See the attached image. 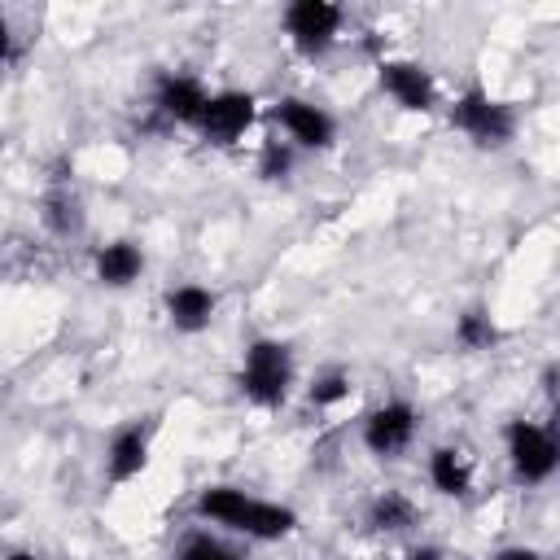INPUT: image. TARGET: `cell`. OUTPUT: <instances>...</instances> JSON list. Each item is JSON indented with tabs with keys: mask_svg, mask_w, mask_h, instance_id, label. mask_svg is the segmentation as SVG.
Returning <instances> with one entry per match:
<instances>
[{
	"mask_svg": "<svg viewBox=\"0 0 560 560\" xmlns=\"http://www.w3.org/2000/svg\"><path fill=\"white\" fill-rule=\"evenodd\" d=\"M197 516L201 521H214V525H228L245 538H258V542H280L298 529V512L284 508V503H271V499H254L236 486H206L197 494Z\"/></svg>",
	"mask_w": 560,
	"mask_h": 560,
	"instance_id": "cell-1",
	"label": "cell"
},
{
	"mask_svg": "<svg viewBox=\"0 0 560 560\" xmlns=\"http://www.w3.org/2000/svg\"><path fill=\"white\" fill-rule=\"evenodd\" d=\"M241 394L258 407H280L293 389V350L284 341L258 337L249 341L245 359H241Z\"/></svg>",
	"mask_w": 560,
	"mask_h": 560,
	"instance_id": "cell-2",
	"label": "cell"
},
{
	"mask_svg": "<svg viewBox=\"0 0 560 560\" xmlns=\"http://www.w3.org/2000/svg\"><path fill=\"white\" fill-rule=\"evenodd\" d=\"M451 127H459L477 149H503L516 136V109L494 101L486 88H468L451 105Z\"/></svg>",
	"mask_w": 560,
	"mask_h": 560,
	"instance_id": "cell-3",
	"label": "cell"
},
{
	"mask_svg": "<svg viewBox=\"0 0 560 560\" xmlns=\"http://www.w3.org/2000/svg\"><path fill=\"white\" fill-rule=\"evenodd\" d=\"M503 442H508V464L525 486H542L560 464V442L538 420H508Z\"/></svg>",
	"mask_w": 560,
	"mask_h": 560,
	"instance_id": "cell-4",
	"label": "cell"
},
{
	"mask_svg": "<svg viewBox=\"0 0 560 560\" xmlns=\"http://www.w3.org/2000/svg\"><path fill=\"white\" fill-rule=\"evenodd\" d=\"M341 4L332 0H293L284 9V35L302 57H324L341 35Z\"/></svg>",
	"mask_w": 560,
	"mask_h": 560,
	"instance_id": "cell-5",
	"label": "cell"
},
{
	"mask_svg": "<svg viewBox=\"0 0 560 560\" xmlns=\"http://www.w3.org/2000/svg\"><path fill=\"white\" fill-rule=\"evenodd\" d=\"M416 424H420L416 407L407 398H389V402H381V407H372L363 416V446L376 459H394V455H402L411 446Z\"/></svg>",
	"mask_w": 560,
	"mask_h": 560,
	"instance_id": "cell-6",
	"label": "cell"
},
{
	"mask_svg": "<svg viewBox=\"0 0 560 560\" xmlns=\"http://www.w3.org/2000/svg\"><path fill=\"white\" fill-rule=\"evenodd\" d=\"M254 118H258V101L249 92L228 88V92H210L206 96V109L197 118V131L206 140H214V144H232V140H241L254 127Z\"/></svg>",
	"mask_w": 560,
	"mask_h": 560,
	"instance_id": "cell-7",
	"label": "cell"
},
{
	"mask_svg": "<svg viewBox=\"0 0 560 560\" xmlns=\"http://www.w3.org/2000/svg\"><path fill=\"white\" fill-rule=\"evenodd\" d=\"M376 79H381V92L394 96V105H402L407 114H429L438 105V88H433V74L420 66V61H402V57H389L376 66Z\"/></svg>",
	"mask_w": 560,
	"mask_h": 560,
	"instance_id": "cell-8",
	"label": "cell"
},
{
	"mask_svg": "<svg viewBox=\"0 0 560 560\" xmlns=\"http://www.w3.org/2000/svg\"><path fill=\"white\" fill-rule=\"evenodd\" d=\"M276 127L289 136V144H302V149H328L337 140V122L328 109H319L315 101H302V96H284L276 101L271 109Z\"/></svg>",
	"mask_w": 560,
	"mask_h": 560,
	"instance_id": "cell-9",
	"label": "cell"
},
{
	"mask_svg": "<svg viewBox=\"0 0 560 560\" xmlns=\"http://www.w3.org/2000/svg\"><path fill=\"white\" fill-rule=\"evenodd\" d=\"M149 442H153V429L140 424V420L114 429V438L105 446V477H109V486H127V481H136L149 468Z\"/></svg>",
	"mask_w": 560,
	"mask_h": 560,
	"instance_id": "cell-10",
	"label": "cell"
},
{
	"mask_svg": "<svg viewBox=\"0 0 560 560\" xmlns=\"http://www.w3.org/2000/svg\"><path fill=\"white\" fill-rule=\"evenodd\" d=\"M214 306H219V298L206 284H192V280L166 289V298H162V311H166V319H171L175 332H201V328H210Z\"/></svg>",
	"mask_w": 560,
	"mask_h": 560,
	"instance_id": "cell-11",
	"label": "cell"
},
{
	"mask_svg": "<svg viewBox=\"0 0 560 560\" xmlns=\"http://www.w3.org/2000/svg\"><path fill=\"white\" fill-rule=\"evenodd\" d=\"M206 96H210V92L201 88V79H192V74H162L153 105H158L166 118L197 127V118H201V109H206Z\"/></svg>",
	"mask_w": 560,
	"mask_h": 560,
	"instance_id": "cell-12",
	"label": "cell"
},
{
	"mask_svg": "<svg viewBox=\"0 0 560 560\" xmlns=\"http://www.w3.org/2000/svg\"><path fill=\"white\" fill-rule=\"evenodd\" d=\"M92 267H96V280L109 284V289H127L131 280H140L144 271V249L136 241H109L92 254Z\"/></svg>",
	"mask_w": 560,
	"mask_h": 560,
	"instance_id": "cell-13",
	"label": "cell"
},
{
	"mask_svg": "<svg viewBox=\"0 0 560 560\" xmlns=\"http://www.w3.org/2000/svg\"><path fill=\"white\" fill-rule=\"evenodd\" d=\"M429 486L446 499H464L472 486V468L455 446H433L429 451Z\"/></svg>",
	"mask_w": 560,
	"mask_h": 560,
	"instance_id": "cell-14",
	"label": "cell"
},
{
	"mask_svg": "<svg viewBox=\"0 0 560 560\" xmlns=\"http://www.w3.org/2000/svg\"><path fill=\"white\" fill-rule=\"evenodd\" d=\"M416 503L402 494V490H381L372 503H368V525L376 529V534H402V529H411L416 525Z\"/></svg>",
	"mask_w": 560,
	"mask_h": 560,
	"instance_id": "cell-15",
	"label": "cell"
},
{
	"mask_svg": "<svg viewBox=\"0 0 560 560\" xmlns=\"http://www.w3.org/2000/svg\"><path fill=\"white\" fill-rule=\"evenodd\" d=\"M44 223L57 232V236H74L83 228V210H79V197L70 188H52L44 197Z\"/></svg>",
	"mask_w": 560,
	"mask_h": 560,
	"instance_id": "cell-16",
	"label": "cell"
},
{
	"mask_svg": "<svg viewBox=\"0 0 560 560\" xmlns=\"http://www.w3.org/2000/svg\"><path fill=\"white\" fill-rule=\"evenodd\" d=\"M455 341H459L464 350H490V346L499 341V328H494V319H490L486 311H464V315L455 319Z\"/></svg>",
	"mask_w": 560,
	"mask_h": 560,
	"instance_id": "cell-17",
	"label": "cell"
},
{
	"mask_svg": "<svg viewBox=\"0 0 560 560\" xmlns=\"http://www.w3.org/2000/svg\"><path fill=\"white\" fill-rule=\"evenodd\" d=\"M306 398H311V407H337L341 398H350V372L346 368H328V372H319L315 381H311V389H306Z\"/></svg>",
	"mask_w": 560,
	"mask_h": 560,
	"instance_id": "cell-18",
	"label": "cell"
},
{
	"mask_svg": "<svg viewBox=\"0 0 560 560\" xmlns=\"http://www.w3.org/2000/svg\"><path fill=\"white\" fill-rule=\"evenodd\" d=\"M179 560H245V556L232 551V547H223V542L210 538V534H188L184 547H179Z\"/></svg>",
	"mask_w": 560,
	"mask_h": 560,
	"instance_id": "cell-19",
	"label": "cell"
},
{
	"mask_svg": "<svg viewBox=\"0 0 560 560\" xmlns=\"http://www.w3.org/2000/svg\"><path fill=\"white\" fill-rule=\"evenodd\" d=\"M289 171H293V144L262 140V153H258V175H262V179H284Z\"/></svg>",
	"mask_w": 560,
	"mask_h": 560,
	"instance_id": "cell-20",
	"label": "cell"
},
{
	"mask_svg": "<svg viewBox=\"0 0 560 560\" xmlns=\"http://www.w3.org/2000/svg\"><path fill=\"white\" fill-rule=\"evenodd\" d=\"M490 560H542V556H538L534 547H521V542H516V547H503V551H494Z\"/></svg>",
	"mask_w": 560,
	"mask_h": 560,
	"instance_id": "cell-21",
	"label": "cell"
},
{
	"mask_svg": "<svg viewBox=\"0 0 560 560\" xmlns=\"http://www.w3.org/2000/svg\"><path fill=\"white\" fill-rule=\"evenodd\" d=\"M9 52H13V35H9V18L0 13V66L9 61Z\"/></svg>",
	"mask_w": 560,
	"mask_h": 560,
	"instance_id": "cell-22",
	"label": "cell"
},
{
	"mask_svg": "<svg viewBox=\"0 0 560 560\" xmlns=\"http://www.w3.org/2000/svg\"><path fill=\"white\" fill-rule=\"evenodd\" d=\"M407 560H442V551L438 547H411Z\"/></svg>",
	"mask_w": 560,
	"mask_h": 560,
	"instance_id": "cell-23",
	"label": "cell"
},
{
	"mask_svg": "<svg viewBox=\"0 0 560 560\" xmlns=\"http://www.w3.org/2000/svg\"><path fill=\"white\" fill-rule=\"evenodd\" d=\"M4 560H35V556H31V551H9Z\"/></svg>",
	"mask_w": 560,
	"mask_h": 560,
	"instance_id": "cell-24",
	"label": "cell"
}]
</instances>
